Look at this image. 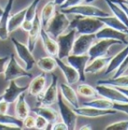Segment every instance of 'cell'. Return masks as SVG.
I'll list each match as a JSON object with an SVG mask.
<instances>
[{
    "instance_id": "cell-1",
    "label": "cell",
    "mask_w": 128,
    "mask_h": 130,
    "mask_svg": "<svg viewBox=\"0 0 128 130\" xmlns=\"http://www.w3.org/2000/svg\"><path fill=\"white\" fill-rule=\"evenodd\" d=\"M104 26V23L98 17L78 16L70 21L69 29L74 28L79 34H95Z\"/></svg>"
},
{
    "instance_id": "cell-2",
    "label": "cell",
    "mask_w": 128,
    "mask_h": 130,
    "mask_svg": "<svg viewBox=\"0 0 128 130\" xmlns=\"http://www.w3.org/2000/svg\"><path fill=\"white\" fill-rule=\"evenodd\" d=\"M69 24L70 20L66 16V14L61 11H55L54 15L48 21L44 29L52 38L56 39L59 35L63 34L65 30L68 29Z\"/></svg>"
},
{
    "instance_id": "cell-3",
    "label": "cell",
    "mask_w": 128,
    "mask_h": 130,
    "mask_svg": "<svg viewBox=\"0 0 128 130\" xmlns=\"http://www.w3.org/2000/svg\"><path fill=\"white\" fill-rule=\"evenodd\" d=\"M61 12L64 14H74L78 16H85V17H104L108 16L109 14L105 12L104 10L100 9L97 6H93L88 4H78L76 6H72L69 8H64L60 9Z\"/></svg>"
},
{
    "instance_id": "cell-4",
    "label": "cell",
    "mask_w": 128,
    "mask_h": 130,
    "mask_svg": "<svg viewBox=\"0 0 128 130\" xmlns=\"http://www.w3.org/2000/svg\"><path fill=\"white\" fill-rule=\"evenodd\" d=\"M57 105H58V109H59V113L61 116V119L64 123L67 125L68 130H74L76 129V124H77V118L78 115L74 112V110L72 109V107H70L65 99L62 97L60 91L58 92V96H57Z\"/></svg>"
},
{
    "instance_id": "cell-5",
    "label": "cell",
    "mask_w": 128,
    "mask_h": 130,
    "mask_svg": "<svg viewBox=\"0 0 128 130\" xmlns=\"http://www.w3.org/2000/svg\"><path fill=\"white\" fill-rule=\"evenodd\" d=\"M3 74H4V79L6 81L16 80L17 78H21V77L32 78L31 73L29 71H27L25 68H22L18 64L14 55H10L9 60L5 66V70H4Z\"/></svg>"
},
{
    "instance_id": "cell-6",
    "label": "cell",
    "mask_w": 128,
    "mask_h": 130,
    "mask_svg": "<svg viewBox=\"0 0 128 130\" xmlns=\"http://www.w3.org/2000/svg\"><path fill=\"white\" fill-rule=\"evenodd\" d=\"M52 80L48 88L44 91L41 92L37 97L38 105H44V106H51L57 101V96H58V77L52 73Z\"/></svg>"
},
{
    "instance_id": "cell-7",
    "label": "cell",
    "mask_w": 128,
    "mask_h": 130,
    "mask_svg": "<svg viewBox=\"0 0 128 130\" xmlns=\"http://www.w3.org/2000/svg\"><path fill=\"white\" fill-rule=\"evenodd\" d=\"M116 44L123 45V43L121 41L114 40V39H98V41L93 42V44L91 45V47L89 48L88 52H87V54L89 56V61L94 58H97V57L106 56L108 54L109 48Z\"/></svg>"
},
{
    "instance_id": "cell-8",
    "label": "cell",
    "mask_w": 128,
    "mask_h": 130,
    "mask_svg": "<svg viewBox=\"0 0 128 130\" xmlns=\"http://www.w3.org/2000/svg\"><path fill=\"white\" fill-rule=\"evenodd\" d=\"M75 35H76V30L74 28H71L69 30V32L63 33V34L59 35L56 38V42L58 44L57 57L59 59L66 58L71 53L73 42H74V39H75Z\"/></svg>"
},
{
    "instance_id": "cell-9",
    "label": "cell",
    "mask_w": 128,
    "mask_h": 130,
    "mask_svg": "<svg viewBox=\"0 0 128 130\" xmlns=\"http://www.w3.org/2000/svg\"><path fill=\"white\" fill-rule=\"evenodd\" d=\"M95 89L98 95H100L103 98H106L114 103L128 102V98L116 87L109 86V85H97Z\"/></svg>"
},
{
    "instance_id": "cell-10",
    "label": "cell",
    "mask_w": 128,
    "mask_h": 130,
    "mask_svg": "<svg viewBox=\"0 0 128 130\" xmlns=\"http://www.w3.org/2000/svg\"><path fill=\"white\" fill-rule=\"evenodd\" d=\"M11 42L15 48V51L18 55V57L25 63V69L27 71L31 70L34 67V65L36 63V60L32 54V52L29 50V48L27 47V45L21 43L20 41H18L15 38H11Z\"/></svg>"
},
{
    "instance_id": "cell-11",
    "label": "cell",
    "mask_w": 128,
    "mask_h": 130,
    "mask_svg": "<svg viewBox=\"0 0 128 130\" xmlns=\"http://www.w3.org/2000/svg\"><path fill=\"white\" fill-rule=\"evenodd\" d=\"M95 34H80L77 38L74 39L70 54H74V55L87 54L88 50L95 41Z\"/></svg>"
},
{
    "instance_id": "cell-12",
    "label": "cell",
    "mask_w": 128,
    "mask_h": 130,
    "mask_svg": "<svg viewBox=\"0 0 128 130\" xmlns=\"http://www.w3.org/2000/svg\"><path fill=\"white\" fill-rule=\"evenodd\" d=\"M67 62L68 64L71 65L79 74V81L84 82L85 77V68L89 62V56L88 54H82V55H74V54H69L67 57Z\"/></svg>"
},
{
    "instance_id": "cell-13",
    "label": "cell",
    "mask_w": 128,
    "mask_h": 130,
    "mask_svg": "<svg viewBox=\"0 0 128 130\" xmlns=\"http://www.w3.org/2000/svg\"><path fill=\"white\" fill-rule=\"evenodd\" d=\"M96 39H114L121 41L124 45L128 43V33L116 30L109 26L104 25L100 30L95 33Z\"/></svg>"
},
{
    "instance_id": "cell-14",
    "label": "cell",
    "mask_w": 128,
    "mask_h": 130,
    "mask_svg": "<svg viewBox=\"0 0 128 130\" xmlns=\"http://www.w3.org/2000/svg\"><path fill=\"white\" fill-rule=\"evenodd\" d=\"M72 109L78 116L87 117V118H98V117L113 115V114L117 113L115 109H98V108L90 107V106H83V105H81L77 108L72 107Z\"/></svg>"
},
{
    "instance_id": "cell-15",
    "label": "cell",
    "mask_w": 128,
    "mask_h": 130,
    "mask_svg": "<svg viewBox=\"0 0 128 130\" xmlns=\"http://www.w3.org/2000/svg\"><path fill=\"white\" fill-rule=\"evenodd\" d=\"M42 28V25H41V20H40V16L38 13H36V15L33 19V22H32V26L30 28V30L28 31V41H27V47L29 48V50L33 52L35 46H36V43L39 39V36H40V30Z\"/></svg>"
},
{
    "instance_id": "cell-16",
    "label": "cell",
    "mask_w": 128,
    "mask_h": 130,
    "mask_svg": "<svg viewBox=\"0 0 128 130\" xmlns=\"http://www.w3.org/2000/svg\"><path fill=\"white\" fill-rule=\"evenodd\" d=\"M27 89H28V86H19V85H17L15 80H10L8 87L6 88V90L4 91L2 96H3L4 100H6L9 104H11V103L15 102L16 99L21 93L26 92Z\"/></svg>"
},
{
    "instance_id": "cell-17",
    "label": "cell",
    "mask_w": 128,
    "mask_h": 130,
    "mask_svg": "<svg viewBox=\"0 0 128 130\" xmlns=\"http://www.w3.org/2000/svg\"><path fill=\"white\" fill-rule=\"evenodd\" d=\"M55 60H56L57 66L60 68V70L63 73L66 83H68L70 85H73V84H75V83L79 81V74L75 70V68H73L68 63H64L62 59H59L58 57H55Z\"/></svg>"
},
{
    "instance_id": "cell-18",
    "label": "cell",
    "mask_w": 128,
    "mask_h": 130,
    "mask_svg": "<svg viewBox=\"0 0 128 130\" xmlns=\"http://www.w3.org/2000/svg\"><path fill=\"white\" fill-rule=\"evenodd\" d=\"M14 0H8L6 6L3 9V12L0 16V40H7L9 36L8 31V19L12 10Z\"/></svg>"
},
{
    "instance_id": "cell-19",
    "label": "cell",
    "mask_w": 128,
    "mask_h": 130,
    "mask_svg": "<svg viewBox=\"0 0 128 130\" xmlns=\"http://www.w3.org/2000/svg\"><path fill=\"white\" fill-rule=\"evenodd\" d=\"M40 39L42 41L43 47L45 52L48 55L53 56V57H57L58 54V44L56 42V39L52 38L49 34H48L44 28H41L40 30Z\"/></svg>"
},
{
    "instance_id": "cell-20",
    "label": "cell",
    "mask_w": 128,
    "mask_h": 130,
    "mask_svg": "<svg viewBox=\"0 0 128 130\" xmlns=\"http://www.w3.org/2000/svg\"><path fill=\"white\" fill-rule=\"evenodd\" d=\"M58 87L60 89V93H61L62 97L65 99V101L67 103H69L73 108L79 107L80 104L77 92L70 86V84H68V83H61Z\"/></svg>"
},
{
    "instance_id": "cell-21",
    "label": "cell",
    "mask_w": 128,
    "mask_h": 130,
    "mask_svg": "<svg viewBox=\"0 0 128 130\" xmlns=\"http://www.w3.org/2000/svg\"><path fill=\"white\" fill-rule=\"evenodd\" d=\"M111 59V56H102L97 57L88 62V64L85 68V74H95L107 67Z\"/></svg>"
},
{
    "instance_id": "cell-22",
    "label": "cell",
    "mask_w": 128,
    "mask_h": 130,
    "mask_svg": "<svg viewBox=\"0 0 128 130\" xmlns=\"http://www.w3.org/2000/svg\"><path fill=\"white\" fill-rule=\"evenodd\" d=\"M46 85V75L45 72L37 75L35 78L32 79L30 84L28 85V94L31 96H38L41 92H43Z\"/></svg>"
},
{
    "instance_id": "cell-23",
    "label": "cell",
    "mask_w": 128,
    "mask_h": 130,
    "mask_svg": "<svg viewBox=\"0 0 128 130\" xmlns=\"http://www.w3.org/2000/svg\"><path fill=\"white\" fill-rule=\"evenodd\" d=\"M40 0H33L32 3L26 7V13H25V17H24V20L21 24V28L22 30L28 32L30 30L32 26V22H33V19L37 13V6L39 4Z\"/></svg>"
},
{
    "instance_id": "cell-24",
    "label": "cell",
    "mask_w": 128,
    "mask_h": 130,
    "mask_svg": "<svg viewBox=\"0 0 128 130\" xmlns=\"http://www.w3.org/2000/svg\"><path fill=\"white\" fill-rule=\"evenodd\" d=\"M128 55V43L126 46L122 49L120 52H118L115 56L111 57L109 63L106 67V71H105V75H109L112 72H115V70L118 68V66L122 63V61L125 59V57Z\"/></svg>"
},
{
    "instance_id": "cell-25",
    "label": "cell",
    "mask_w": 128,
    "mask_h": 130,
    "mask_svg": "<svg viewBox=\"0 0 128 130\" xmlns=\"http://www.w3.org/2000/svg\"><path fill=\"white\" fill-rule=\"evenodd\" d=\"M30 113V107L25 100V92L21 93L15 101V116L23 120Z\"/></svg>"
},
{
    "instance_id": "cell-26",
    "label": "cell",
    "mask_w": 128,
    "mask_h": 130,
    "mask_svg": "<svg viewBox=\"0 0 128 130\" xmlns=\"http://www.w3.org/2000/svg\"><path fill=\"white\" fill-rule=\"evenodd\" d=\"M32 111L36 115H40L43 118H45L49 123H54L58 119V112L51 108L50 106H44V105H38L37 107L33 108Z\"/></svg>"
},
{
    "instance_id": "cell-27",
    "label": "cell",
    "mask_w": 128,
    "mask_h": 130,
    "mask_svg": "<svg viewBox=\"0 0 128 130\" xmlns=\"http://www.w3.org/2000/svg\"><path fill=\"white\" fill-rule=\"evenodd\" d=\"M97 85H109L116 88L128 87V75H119L117 77H111L108 79H100L97 81Z\"/></svg>"
},
{
    "instance_id": "cell-28",
    "label": "cell",
    "mask_w": 128,
    "mask_h": 130,
    "mask_svg": "<svg viewBox=\"0 0 128 130\" xmlns=\"http://www.w3.org/2000/svg\"><path fill=\"white\" fill-rule=\"evenodd\" d=\"M35 64L37 65V67L40 70H42V72H45V73H52L57 66L55 57L50 56V55L41 57L38 61H36Z\"/></svg>"
},
{
    "instance_id": "cell-29",
    "label": "cell",
    "mask_w": 128,
    "mask_h": 130,
    "mask_svg": "<svg viewBox=\"0 0 128 130\" xmlns=\"http://www.w3.org/2000/svg\"><path fill=\"white\" fill-rule=\"evenodd\" d=\"M55 3L54 1H49L47 2L42 10H41V13H40V20H41V25H42V28H45V26L47 25L48 21L52 18V16L54 15L55 13Z\"/></svg>"
},
{
    "instance_id": "cell-30",
    "label": "cell",
    "mask_w": 128,
    "mask_h": 130,
    "mask_svg": "<svg viewBox=\"0 0 128 130\" xmlns=\"http://www.w3.org/2000/svg\"><path fill=\"white\" fill-rule=\"evenodd\" d=\"M98 18L104 23V25L109 26L111 28H114L116 30L122 31V32L128 33V28L116 16L108 15V16H104V17H98Z\"/></svg>"
},
{
    "instance_id": "cell-31",
    "label": "cell",
    "mask_w": 128,
    "mask_h": 130,
    "mask_svg": "<svg viewBox=\"0 0 128 130\" xmlns=\"http://www.w3.org/2000/svg\"><path fill=\"white\" fill-rule=\"evenodd\" d=\"M25 13H26V8L20 10L19 12L15 13L14 15H10L9 19H8V31L9 33L13 32L17 30L18 28H20L24 17H25Z\"/></svg>"
},
{
    "instance_id": "cell-32",
    "label": "cell",
    "mask_w": 128,
    "mask_h": 130,
    "mask_svg": "<svg viewBox=\"0 0 128 130\" xmlns=\"http://www.w3.org/2000/svg\"><path fill=\"white\" fill-rule=\"evenodd\" d=\"M113 104L114 102L103 97L92 99L90 101H86L82 103L83 106H90V107H94L98 109H113Z\"/></svg>"
},
{
    "instance_id": "cell-33",
    "label": "cell",
    "mask_w": 128,
    "mask_h": 130,
    "mask_svg": "<svg viewBox=\"0 0 128 130\" xmlns=\"http://www.w3.org/2000/svg\"><path fill=\"white\" fill-rule=\"evenodd\" d=\"M105 1H106V3L108 4L109 8L111 9L112 13L114 14V16L117 17V18L128 28V17H127V15H126V13L124 12V10H123L120 6H118L116 3L112 2L111 0H105Z\"/></svg>"
},
{
    "instance_id": "cell-34",
    "label": "cell",
    "mask_w": 128,
    "mask_h": 130,
    "mask_svg": "<svg viewBox=\"0 0 128 130\" xmlns=\"http://www.w3.org/2000/svg\"><path fill=\"white\" fill-rule=\"evenodd\" d=\"M0 124L14 126L17 129H22L23 128V122H22L21 119L17 118L16 116L9 115L7 113L0 114Z\"/></svg>"
},
{
    "instance_id": "cell-35",
    "label": "cell",
    "mask_w": 128,
    "mask_h": 130,
    "mask_svg": "<svg viewBox=\"0 0 128 130\" xmlns=\"http://www.w3.org/2000/svg\"><path fill=\"white\" fill-rule=\"evenodd\" d=\"M77 94L87 98H94L98 95V93H97V91H96V89L94 87H92V86H90L88 84H85V83H82V84L78 85Z\"/></svg>"
},
{
    "instance_id": "cell-36",
    "label": "cell",
    "mask_w": 128,
    "mask_h": 130,
    "mask_svg": "<svg viewBox=\"0 0 128 130\" xmlns=\"http://www.w3.org/2000/svg\"><path fill=\"white\" fill-rule=\"evenodd\" d=\"M105 130H128V119L114 122L110 125L106 126Z\"/></svg>"
},
{
    "instance_id": "cell-37",
    "label": "cell",
    "mask_w": 128,
    "mask_h": 130,
    "mask_svg": "<svg viewBox=\"0 0 128 130\" xmlns=\"http://www.w3.org/2000/svg\"><path fill=\"white\" fill-rule=\"evenodd\" d=\"M48 123L49 122H48L45 118H43L40 115H37L35 117V128L34 129H38V130L46 129L48 126Z\"/></svg>"
},
{
    "instance_id": "cell-38",
    "label": "cell",
    "mask_w": 128,
    "mask_h": 130,
    "mask_svg": "<svg viewBox=\"0 0 128 130\" xmlns=\"http://www.w3.org/2000/svg\"><path fill=\"white\" fill-rule=\"evenodd\" d=\"M128 69V55L125 57V59L122 61V63L118 66V68L115 70V74L113 75V77H117L119 75L124 74V72Z\"/></svg>"
},
{
    "instance_id": "cell-39",
    "label": "cell",
    "mask_w": 128,
    "mask_h": 130,
    "mask_svg": "<svg viewBox=\"0 0 128 130\" xmlns=\"http://www.w3.org/2000/svg\"><path fill=\"white\" fill-rule=\"evenodd\" d=\"M23 127H25L26 129H34L35 128V117H33L31 115H27L23 120Z\"/></svg>"
},
{
    "instance_id": "cell-40",
    "label": "cell",
    "mask_w": 128,
    "mask_h": 130,
    "mask_svg": "<svg viewBox=\"0 0 128 130\" xmlns=\"http://www.w3.org/2000/svg\"><path fill=\"white\" fill-rule=\"evenodd\" d=\"M113 109H115L117 112H122L128 115V102L126 103H114Z\"/></svg>"
},
{
    "instance_id": "cell-41",
    "label": "cell",
    "mask_w": 128,
    "mask_h": 130,
    "mask_svg": "<svg viewBox=\"0 0 128 130\" xmlns=\"http://www.w3.org/2000/svg\"><path fill=\"white\" fill-rule=\"evenodd\" d=\"M84 0H65L63 3L60 5V9H64V8H69L72 6H76L78 4H81Z\"/></svg>"
},
{
    "instance_id": "cell-42",
    "label": "cell",
    "mask_w": 128,
    "mask_h": 130,
    "mask_svg": "<svg viewBox=\"0 0 128 130\" xmlns=\"http://www.w3.org/2000/svg\"><path fill=\"white\" fill-rule=\"evenodd\" d=\"M51 129H53V130H68V127H67V125L62 121V122H54V123H52Z\"/></svg>"
},
{
    "instance_id": "cell-43",
    "label": "cell",
    "mask_w": 128,
    "mask_h": 130,
    "mask_svg": "<svg viewBox=\"0 0 128 130\" xmlns=\"http://www.w3.org/2000/svg\"><path fill=\"white\" fill-rule=\"evenodd\" d=\"M10 55H6L4 57H0V74H3L4 70H5V66L7 64L8 60H9Z\"/></svg>"
},
{
    "instance_id": "cell-44",
    "label": "cell",
    "mask_w": 128,
    "mask_h": 130,
    "mask_svg": "<svg viewBox=\"0 0 128 130\" xmlns=\"http://www.w3.org/2000/svg\"><path fill=\"white\" fill-rule=\"evenodd\" d=\"M8 108H9V103L4 99L0 100V114L7 113Z\"/></svg>"
},
{
    "instance_id": "cell-45",
    "label": "cell",
    "mask_w": 128,
    "mask_h": 130,
    "mask_svg": "<svg viewBox=\"0 0 128 130\" xmlns=\"http://www.w3.org/2000/svg\"><path fill=\"white\" fill-rule=\"evenodd\" d=\"M112 2H114V3H116L118 6H120L123 10H124V12L126 13V15H127V17H128V6L122 1V0H111Z\"/></svg>"
},
{
    "instance_id": "cell-46",
    "label": "cell",
    "mask_w": 128,
    "mask_h": 130,
    "mask_svg": "<svg viewBox=\"0 0 128 130\" xmlns=\"http://www.w3.org/2000/svg\"><path fill=\"white\" fill-rule=\"evenodd\" d=\"M17 129L14 126H10V125H5V124H0V130H13Z\"/></svg>"
},
{
    "instance_id": "cell-47",
    "label": "cell",
    "mask_w": 128,
    "mask_h": 130,
    "mask_svg": "<svg viewBox=\"0 0 128 130\" xmlns=\"http://www.w3.org/2000/svg\"><path fill=\"white\" fill-rule=\"evenodd\" d=\"M118 89H119V90H120V91H121V92L128 98V87H126V88H118Z\"/></svg>"
},
{
    "instance_id": "cell-48",
    "label": "cell",
    "mask_w": 128,
    "mask_h": 130,
    "mask_svg": "<svg viewBox=\"0 0 128 130\" xmlns=\"http://www.w3.org/2000/svg\"><path fill=\"white\" fill-rule=\"evenodd\" d=\"M80 130H90V129H92V127L90 126V125H83V126H81L79 128Z\"/></svg>"
},
{
    "instance_id": "cell-49",
    "label": "cell",
    "mask_w": 128,
    "mask_h": 130,
    "mask_svg": "<svg viewBox=\"0 0 128 130\" xmlns=\"http://www.w3.org/2000/svg\"><path fill=\"white\" fill-rule=\"evenodd\" d=\"M53 1H54V3H55L56 6H60L65 0H53Z\"/></svg>"
},
{
    "instance_id": "cell-50",
    "label": "cell",
    "mask_w": 128,
    "mask_h": 130,
    "mask_svg": "<svg viewBox=\"0 0 128 130\" xmlns=\"http://www.w3.org/2000/svg\"><path fill=\"white\" fill-rule=\"evenodd\" d=\"M86 3H92V2H94L95 0H84Z\"/></svg>"
},
{
    "instance_id": "cell-51",
    "label": "cell",
    "mask_w": 128,
    "mask_h": 130,
    "mask_svg": "<svg viewBox=\"0 0 128 130\" xmlns=\"http://www.w3.org/2000/svg\"><path fill=\"white\" fill-rule=\"evenodd\" d=\"M2 12H3V8L0 6V16H1V14H2Z\"/></svg>"
},
{
    "instance_id": "cell-52",
    "label": "cell",
    "mask_w": 128,
    "mask_h": 130,
    "mask_svg": "<svg viewBox=\"0 0 128 130\" xmlns=\"http://www.w3.org/2000/svg\"><path fill=\"white\" fill-rule=\"evenodd\" d=\"M2 99H3V96H2V95H0V100H2Z\"/></svg>"
},
{
    "instance_id": "cell-53",
    "label": "cell",
    "mask_w": 128,
    "mask_h": 130,
    "mask_svg": "<svg viewBox=\"0 0 128 130\" xmlns=\"http://www.w3.org/2000/svg\"><path fill=\"white\" fill-rule=\"evenodd\" d=\"M123 2H128V0H122Z\"/></svg>"
}]
</instances>
